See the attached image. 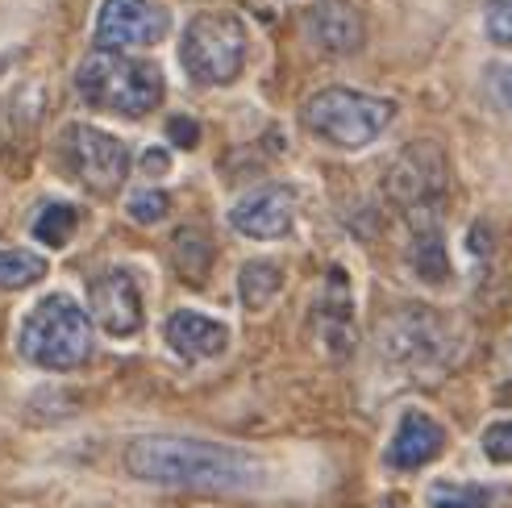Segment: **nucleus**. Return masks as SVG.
<instances>
[{
  "mask_svg": "<svg viewBox=\"0 0 512 508\" xmlns=\"http://www.w3.org/2000/svg\"><path fill=\"white\" fill-rule=\"evenodd\" d=\"M125 471L146 484L196 488V492H246L263 479L254 454L238 446L184 438V434H142L125 446Z\"/></svg>",
  "mask_w": 512,
  "mask_h": 508,
  "instance_id": "1",
  "label": "nucleus"
},
{
  "mask_svg": "<svg viewBox=\"0 0 512 508\" xmlns=\"http://www.w3.org/2000/svg\"><path fill=\"white\" fill-rule=\"evenodd\" d=\"M75 88H80V96L92 109H105L117 117H146L163 105V71L146 59H130L105 46L80 63Z\"/></svg>",
  "mask_w": 512,
  "mask_h": 508,
  "instance_id": "2",
  "label": "nucleus"
},
{
  "mask_svg": "<svg viewBox=\"0 0 512 508\" xmlns=\"http://www.w3.org/2000/svg\"><path fill=\"white\" fill-rule=\"evenodd\" d=\"M17 354L42 371H75L92 354V321L71 296L38 300L17 329Z\"/></svg>",
  "mask_w": 512,
  "mask_h": 508,
  "instance_id": "3",
  "label": "nucleus"
},
{
  "mask_svg": "<svg viewBox=\"0 0 512 508\" xmlns=\"http://www.w3.org/2000/svg\"><path fill=\"white\" fill-rule=\"evenodd\" d=\"M179 63L200 88L234 84L246 67V25L234 13H200L179 42Z\"/></svg>",
  "mask_w": 512,
  "mask_h": 508,
  "instance_id": "4",
  "label": "nucleus"
},
{
  "mask_svg": "<svg viewBox=\"0 0 512 508\" xmlns=\"http://www.w3.org/2000/svg\"><path fill=\"white\" fill-rule=\"evenodd\" d=\"M392 117H396L392 100L350 92V88H325V92L309 96V105H304V125H309L317 138L346 146V150L375 142L392 125Z\"/></svg>",
  "mask_w": 512,
  "mask_h": 508,
  "instance_id": "5",
  "label": "nucleus"
},
{
  "mask_svg": "<svg viewBox=\"0 0 512 508\" xmlns=\"http://www.w3.org/2000/svg\"><path fill=\"white\" fill-rule=\"evenodd\" d=\"M59 155L75 180L100 196L117 192L125 184V175H130V150H125V142L96 130V125H67Z\"/></svg>",
  "mask_w": 512,
  "mask_h": 508,
  "instance_id": "6",
  "label": "nucleus"
},
{
  "mask_svg": "<svg viewBox=\"0 0 512 508\" xmlns=\"http://www.w3.org/2000/svg\"><path fill=\"white\" fill-rule=\"evenodd\" d=\"M167 34V13L150 0H105L96 13V46L134 50L155 46Z\"/></svg>",
  "mask_w": 512,
  "mask_h": 508,
  "instance_id": "7",
  "label": "nucleus"
},
{
  "mask_svg": "<svg viewBox=\"0 0 512 508\" xmlns=\"http://www.w3.org/2000/svg\"><path fill=\"white\" fill-rule=\"evenodd\" d=\"M88 313L109 338H134L142 329V292L130 271H100L88 284Z\"/></svg>",
  "mask_w": 512,
  "mask_h": 508,
  "instance_id": "8",
  "label": "nucleus"
},
{
  "mask_svg": "<svg viewBox=\"0 0 512 508\" xmlns=\"http://www.w3.org/2000/svg\"><path fill=\"white\" fill-rule=\"evenodd\" d=\"M296 221V200L288 188L279 184H267V188H254L246 192L234 209H229V225L242 234V238H254V242H275L292 230Z\"/></svg>",
  "mask_w": 512,
  "mask_h": 508,
  "instance_id": "9",
  "label": "nucleus"
},
{
  "mask_svg": "<svg viewBox=\"0 0 512 508\" xmlns=\"http://www.w3.org/2000/svg\"><path fill=\"white\" fill-rule=\"evenodd\" d=\"M163 334H167V346L188 363L217 359V354H225V346H229V329L213 317H204V313H192V309L171 313Z\"/></svg>",
  "mask_w": 512,
  "mask_h": 508,
  "instance_id": "10",
  "label": "nucleus"
},
{
  "mask_svg": "<svg viewBox=\"0 0 512 508\" xmlns=\"http://www.w3.org/2000/svg\"><path fill=\"white\" fill-rule=\"evenodd\" d=\"M446 446V434L442 425L425 417V413H404L400 425H396V438L388 446V467L396 471H417L425 463H433Z\"/></svg>",
  "mask_w": 512,
  "mask_h": 508,
  "instance_id": "11",
  "label": "nucleus"
},
{
  "mask_svg": "<svg viewBox=\"0 0 512 508\" xmlns=\"http://www.w3.org/2000/svg\"><path fill=\"white\" fill-rule=\"evenodd\" d=\"M309 34L329 55H350V50L363 46V17L346 0H321L309 13Z\"/></svg>",
  "mask_w": 512,
  "mask_h": 508,
  "instance_id": "12",
  "label": "nucleus"
},
{
  "mask_svg": "<svg viewBox=\"0 0 512 508\" xmlns=\"http://www.w3.org/2000/svg\"><path fill=\"white\" fill-rule=\"evenodd\" d=\"M279 288H284V271L275 263H246L238 271V296H242L246 309H267V304L279 296Z\"/></svg>",
  "mask_w": 512,
  "mask_h": 508,
  "instance_id": "13",
  "label": "nucleus"
},
{
  "mask_svg": "<svg viewBox=\"0 0 512 508\" xmlns=\"http://www.w3.org/2000/svg\"><path fill=\"white\" fill-rule=\"evenodd\" d=\"M46 275V259L30 250H0V292L30 288Z\"/></svg>",
  "mask_w": 512,
  "mask_h": 508,
  "instance_id": "14",
  "label": "nucleus"
},
{
  "mask_svg": "<svg viewBox=\"0 0 512 508\" xmlns=\"http://www.w3.org/2000/svg\"><path fill=\"white\" fill-rule=\"evenodd\" d=\"M75 225H80V213H75L71 205H63V200H55V205H46L38 217H34V238L46 242V246H67Z\"/></svg>",
  "mask_w": 512,
  "mask_h": 508,
  "instance_id": "15",
  "label": "nucleus"
},
{
  "mask_svg": "<svg viewBox=\"0 0 512 508\" xmlns=\"http://www.w3.org/2000/svg\"><path fill=\"white\" fill-rule=\"evenodd\" d=\"M429 508H492V492L479 484H442L429 488Z\"/></svg>",
  "mask_w": 512,
  "mask_h": 508,
  "instance_id": "16",
  "label": "nucleus"
},
{
  "mask_svg": "<svg viewBox=\"0 0 512 508\" xmlns=\"http://www.w3.org/2000/svg\"><path fill=\"white\" fill-rule=\"evenodd\" d=\"M167 213H171V196L159 192V188H142V192L130 196V217H134L138 225H155V221H163Z\"/></svg>",
  "mask_w": 512,
  "mask_h": 508,
  "instance_id": "17",
  "label": "nucleus"
},
{
  "mask_svg": "<svg viewBox=\"0 0 512 508\" xmlns=\"http://www.w3.org/2000/svg\"><path fill=\"white\" fill-rule=\"evenodd\" d=\"M417 271L425 279H442L446 275V254H442V238L438 234H425L417 242Z\"/></svg>",
  "mask_w": 512,
  "mask_h": 508,
  "instance_id": "18",
  "label": "nucleus"
},
{
  "mask_svg": "<svg viewBox=\"0 0 512 508\" xmlns=\"http://www.w3.org/2000/svg\"><path fill=\"white\" fill-rule=\"evenodd\" d=\"M488 38L500 42V46H512V0H488Z\"/></svg>",
  "mask_w": 512,
  "mask_h": 508,
  "instance_id": "19",
  "label": "nucleus"
},
{
  "mask_svg": "<svg viewBox=\"0 0 512 508\" xmlns=\"http://www.w3.org/2000/svg\"><path fill=\"white\" fill-rule=\"evenodd\" d=\"M483 454L492 463H512V421H500L483 434Z\"/></svg>",
  "mask_w": 512,
  "mask_h": 508,
  "instance_id": "20",
  "label": "nucleus"
},
{
  "mask_svg": "<svg viewBox=\"0 0 512 508\" xmlns=\"http://www.w3.org/2000/svg\"><path fill=\"white\" fill-rule=\"evenodd\" d=\"M167 130H171V142H175V146H188V150H192V146L200 142V125L188 121V117H175Z\"/></svg>",
  "mask_w": 512,
  "mask_h": 508,
  "instance_id": "21",
  "label": "nucleus"
},
{
  "mask_svg": "<svg viewBox=\"0 0 512 508\" xmlns=\"http://www.w3.org/2000/svg\"><path fill=\"white\" fill-rule=\"evenodd\" d=\"M167 167H171L167 150H155V146H150L146 155H142V171H146V175H167Z\"/></svg>",
  "mask_w": 512,
  "mask_h": 508,
  "instance_id": "22",
  "label": "nucleus"
},
{
  "mask_svg": "<svg viewBox=\"0 0 512 508\" xmlns=\"http://www.w3.org/2000/svg\"><path fill=\"white\" fill-rule=\"evenodd\" d=\"M496 88H500V96H504V105H508V109H512V67H508V71H500V75H496Z\"/></svg>",
  "mask_w": 512,
  "mask_h": 508,
  "instance_id": "23",
  "label": "nucleus"
}]
</instances>
